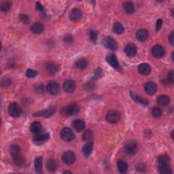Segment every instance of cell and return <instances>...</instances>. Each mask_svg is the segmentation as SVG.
Listing matches in <instances>:
<instances>
[{"label":"cell","instance_id":"1","mask_svg":"<svg viewBox=\"0 0 174 174\" xmlns=\"http://www.w3.org/2000/svg\"><path fill=\"white\" fill-rule=\"evenodd\" d=\"M10 154L16 165L21 166L25 163V158L21 155V149L18 145L14 144L10 147Z\"/></svg>","mask_w":174,"mask_h":174},{"label":"cell","instance_id":"2","mask_svg":"<svg viewBox=\"0 0 174 174\" xmlns=\"http://www.w3.org/2000/svg\"><path fill=\"white\" fill-rule=\"evenodd\" d=\"M79 110H80L79 106L76 104H73L64 107L62 109V111L61 112H62V114L64 116H66V117H71V116L78 114Z\"/></svg>","mask_w":174,"mask_h":174},{"label":"cell","instance_id":"3","mask_svg":"<svg viewBox=\"0 0 174 174\" xmlns=\"http://www.w3.org/2000/svg\"><path fill=\"white\" fill-rule=\"evenodd\" d=\"M121 114L117 110H109L106 114V120L111 124H115L120 121Z\"/></svg>","mask_w":174,"mask_h":174},{"label":"cell","instance_id":"4","mask_svg":"<svg viewBox=\"0 0 174 174\" xmlns=\"http://www.w3.org/2000/svg\"><path fill=\"white\" fill-rule=\"evenodd\" d=\"M8 110L9 114L14 118L19 117L21 114V107L17 103H12V104H10Z\"/></svg>","mask_w":174,"mask_h":174},{"label":"cell","instance_id":"5","mask_svg":"<svg viewBox=\"0 0 174 174\" xmlns=\"http://www.w3.org/2000/svg\"><path fill=\"white\" fill-rule=\"evenodd\" d=\"M60 136L62 140L65 141H70L73 140L75 135H74L73 131L69 128H63L61 131Z\"/></svg>","mask_w":174,"mask_h":174},{"label":"cell","instance_id":"6","mask_svg":"<svg viewBox=\"0 0 174 174\" xmlns=\"http://www.w3.org/2000/svg\"><path fill=\"white\" fill-rule=\"evenodd\" d=\"M125 150L128 155L133 156L137 152L138 146L135 141H129L125 146Z\"/></svg>","mask_w":174,"mask_h":174},{"label":"cell","instance_id":"7","mask_svg":"<svg viewBox=\"0 0 174 174\" xmlns=\"http://www.w3.org/2000/svg\"><path fill=\"white\" fill-rule=\"evenodd\" d=\"M62 160L66 165H72L76 160V155L72 151H67L62 155Z\"/></svg>","mask_w":174,"mask_h":174},{"label":"cell","instance_id":"8","mask_svg":"<svg viewBox=\"0 0 174 174\" xmlns=\"http://www.w3.org/2000/svg\"><path fill=\"white\" fill-rule=\"evenodd\" d=\"M56 112V108L54 106H51L48 109H46V110H42L39 111L35 113L33 116L34 117H43L45 118H49L55 113Z\"/></svg>","mask_w":174,"mask_h":174},{"label":"cell","instance_id":"9","mask_svg":"<svg viewBox=\"0 0 174 174\" xmlns=\"http://www.w3.org/2000/svg\"><path fill=\"white\" fill-rule=\"evenodd\" d=\"M46 90L49 94L52 95H56L59 92L60 87L59 84H58L57 82L51 81L48 84V85L46 86Z\"/></svg>","mask_w":174,"mask_h":174},{"label":"cell","instance_id":"10","mask_svg":"<svg viewBox=\"0 0 174 174\" xmlns=\"http://www.w3.org/2000/svg\"><path fill=\"white\" fill-rule=\"evenodd\" d=\"M104 46L110 50H116L118 48V44L117 41L112 37H107L104 40Z\"/></svg>","mask_w":174,"mask_h":174},{"label":"cell","instance_id":"11","mask_svg":"<svg viewBox=\"0 0 174 174\" xmlns=\"http://www.w3.org/2000/svg\"><path fill=\"white\" fill-rule=\"evenodd\" d=\"M152 54L154 57L159 59V58H162L164 55H165V50L162 46L160 45H155L152 48Z\"/></svg>","mask_w":174,"mask_h":174},{"label":"cell","instance_id":"12","mask_svg":"<svg viewBox=\"0 0 174 174\" xmlns=\"http://www.w3.org/2000/svg\"><path fill=\"white\" fill-rule=\"evenodd\" d=\"M49 137H50V135L48 133H45L44 134H41L39 135H37V136H35L34 140H33V142L36 144V145H42L44 144L45 142H46V141L49 140Z\"/></svg>","mask_w":174,"mask_h":174},{"label":"cell","instance_id":"13","mask_svg":"<svg viewBox=\"0 0 174 174\" xmlns=\"http://www.w3.org/2000/svg\"><path fill=\"white\" fill-rule=\"evenodd\" d=\"M106 61H107L109 65L113 67V68L117 70H120L121 67L116 56L113 55V54H110V55L107 56L106 57Z\"/></svg>","mask_w":174,"mask_h":174},{"label":"cell","instance_id":"14","mask_svg":"<svg viewBox=\"0 0 174 174\" xmlns=\"http://www.w3.org/2000/svg\"><path fill=\"white\" fill-rule=\"evenodd\" d=\"M63 88L65 92L67 93H72L76 89L75 82L72 80H67L63 83Z\"/></svg>","mask_w":174,"mask_h":174},{"label":"cell","instance_id":"15","mask_svg":"<svg viewBox=\"0 0 174 174\" xmlns=\"http://www.w3.org/2000/svg\"><path fill=\"white\" fill-rule=\"evenodd\" d=\"M82 17V12L79 8H73L69 13L70 20L73 21H78Z\"/></svg>","mask_w":174,"mask_h":174},{"label":"cell","instance_id":"16","mask_svg":"<svg viewBox=\"0 0 174 174\" xmlns=\"http://www.w3.org/2000/svg\"><path fill=\"white\" fill-rule=\"evenodd\" d=\"M157 86L153 82H148L145 85V91L146 93L150 95H152L156 92Z\"/></svg>","mask_w":174,"mask_h":174},{"label":"cell","instance_id":"17","mask_svg":"<svg viewBox=\"0 0 174 174\" xmlns=\"http://www.w3.org/2000/svg\"><path fill=\"white\" fill-rule=\"evenodd\" d=\"M125 52L128 57H133L137 53V47L133 44H129L125 48Z\"/></svg>","mask_w":174,"mask_h":174},{"label":"cell","instance_id":"18","mask_svg":"<svg viewBox=\"0 0 174 174\" xmlns=\"http://www.w3.org/2000/svg\"><path fill=\"white\" fill-rule=\"evenodd\" d=\"M93 141H89V142H87L82 148L83 155L86 158L91 155L93 151Z\"/></svg>","mask_w":174,"mask_h":174},{"label":"cell","instance_id":"19","mask_svg":"<svg viewBox=\"0 0 174 174\" xmlns=\"http://www.w3.org/2000/svg\"><path fill=\"white\" fill-rule=\"evenodd\" d=\"M138 72L141 75H148L151 72V67L149 64L148 63H141L138 66Z\"/></svg>","mask_w":174,"mask_h":174},{"label":"cell","instance_id":"20","mask_svg":"<svg viewBox=\"0 0 174 174\" xmlns=\"http://www.w3.org/2000/svg\"><path fill=\"white\" fill-rule=\"evenodd\" d=\"M136 38L140 42L146 41L148 38V31L146 30H145V29L140 30L136 33Z\"/></svg>","mask_w":174,"mask_h":174},{"label":"cell","instance_id":"21","mask_svg":"<svg viewBox=\"0 0 174 174\" xmlns=\"http://www.w3.org/2000/svg\"><path fill=\"white\" fill-rule=\"evenodd\" d=\"M73 127L77 132H80L85 129V122L81 119H77L73 122Z\"/></svg>","mask_w":174,"mask_h":174},{"label":"cell","instance_id":"22","mask_svg":"<svg viewBox=\"0 0 174 174\" xmlns=\"http://www.w3.org/2000/svg\"><path fill=\"white\" fill-rule=\"evenodd\" d=\"M35 169L38 173H41L42 172L43 169V159L41 156L37 157L34 160Z\"/></svg>","mask_w":174,"mask_h":174},{"label":"cell","instance_id":"23","mask_svg":"<svg viewBox=\"0 0 174 174\" xmlns=\"http://www.w3.org/2000/svg\"><path fill=\"white\" fill-rule=\"evenodd\" d=\"M46 166L47 170L51 173L54 172L57 169V164L56 163V161L53 159L48 160Z\"/></svg>","mask_w":174,"mask_h":174},{"label":"cell","instance_id":"24","mask_svg":"<svg viewBox=\"0 0 174 174\" xmlns=\"http://www.w3.org/2000/svg\"><path fill=\"white\" fill-rule=\"evenodd\" d=\"M44 30V25L40 22H35L31 27V31L35 34H40Z\"/></svg>","mask_w":174,"mask_h":174},{"label":"cell","instance_id":"25","mask_svg":"<svg viewBox=\"0 0 174 174\" xmlns=\"http://www.w3.org/2000/svg\"><path fill=\"white\" fill-rule=\"evenodd\" d=\"M117 167L118 172L121 173H125L128 170V165L126 162L122 160H118L117 162Z\"/></svg>","mask_w":174,"mask_h":174},{"label":"cell","instance_id":"26","mask_svg":"<svg viewBox=\"0 0 174 174\" xmlns=\"http://www.w3.org/2000/svg\"><path fill=\"white\" fill-rule=\"evenodd\" d=\"M170 102V98L169 97H168L167 95H160L159 97L157 98V103L160 105L163 106H165L167 105Z\"/></svg>","mask_w":174,"mask_h":174},{"label":"cell","instance_id":"27","mask_svg":"<svg viewBox=\"0 0 174 174\" xmlns=\"http://www.w3.org/2000/svg\"><path fill=\"white\" fill-rule=\"evenodd\" d=\"M130 95L131 97V98L133 99L135 102H137V103H138V104H140L141 105H143L144 106L148 105V101L146 100H145V99L140 97L138 96L137 95H135L134 93L131 92Z\"/></svg>","mask_w":174,"mask_h":174},{"label":"cell","instance_id":"28","mask_svg":"<svg viewBox=\"0 0 174 174\" xmlns=\"http://www.w3.org/2000/svg\"><path fill=\"white\" fill-rule=\"evenodd\" d=\"M46 69L48 73L51 74L56 73L59 71V67L54 63H49L46 65Z\"/></svg>","mask_w":174,"mask_h":174},{"label":"cell","instance_id":"29","mask_svg":"<svg viewBox=\"0 0 174 174\" xmlns=\"http://www.w3.org/2000/svg\"><path fill=\"white\" fill-rule=\"evenodd\" d=\"M30 130L34 133H38L42 130V124L40 122L35 121L31 123L30 127Z\"/></svg>","mask_w":174,"mask_h":174},{"label":"cell","instance_id":"30","mask_svg":"<svg viewBox=\"0 0 174 174\" xmlns=\"http://www.w3.org/2000/svg\"><path fill=\"white\" fill-rule=\"evenodd\" d=\"M82 139L84 141L89 142V141H93V133L91 129H87L85 131L82 135Z\"/></svg>","mask_w":174,"mask_h":174},{"label":"cell","instance_id":"31","mask_svg":"<svg viewBox=\"0 0 174 174\" xmlns=\"http://www.w3.org/2000/svg\"><path fill=\"white\" fill-rule=\"evenodd\" d=\"M159 165H167L170 163V158L167 155H161L157 159Z\"/></svg>","mask_w":174,"mask_h":174},{"label":"cell","instance_id":"32","mask_svg":"<svg viewBox=\"0 0 174 174\" xmlns=\"http://www.w3.org/2000/svg\"><path fill=\"white\" fill-rule=\"evenodd\" d=\"M89 65V62L86 59H80L76 62V67L78 69H85L86 67L88 66Z\"/></svg>","mask_w":174,"mask_h":174},{"label":"cell","instance_id":"33","mask_svg":"<svg viewBox=\"0 0 174 174\" xmlns=\"http://www.w3.org/2000/svg\"><path fill=\"white\" fill-rule=\"evenodd\" d=\"M123 8L125 11L127 12L128 14H132L135 11V8H134V5L133 4V3L127 2H125L123 6Z\"/></svg>","mask_w":174,"mask_h":174},{"label":"cell","instance_id":"34","mask_svg":"<svg viewBox=\"0 0 174 174\" xmlns=\"http://www.w3.org/2000/svg\"><path fill=\"white\" fill-rule=\"evenodd\" d=\"M124 27L120 22H116L113 25V31L117 34H122L124 32Z\"/></svg>","mask_w":174,"mask_h":174},{"label":"cell","instance_id":"35","mask_svg":"<svg viewBox=\"0 0 174 174\" xmlns=\"http://www.w3.org/2000/svg\"><path fill=\"white\" fill-rule=\"evenodd\" d=\"M159 172L161 174H169L172 173V171L171 170L169 165H159Z\"/></svg>","mask_w":174,"mask_h":174},{"label":"cell","instance_id":"36","mask_svg":"<svg viewBox=\"0 0 174 174\" xmlns=\"http://www.w3.org/2000/svg\"><path fill=\"white\" fill-rule=\"evenodd\" d=\"M10 8H11V4L8 2H4L1 4V10L3 12H8Z\"/></svg>","mask_w":174,"mask_h":174},{"label":"cell","instance_id":"37","mask_svg":"<svg viewBox=\"0 0 174 174\" xmlns=\"http://www.w3.org/2000/svg\"><path fill=\"white\" fill-rule=\"evenodd\" d=\"M162 109L160 108H154L152 110V114L154 117L159 118L162 116Z\"/></svg>","mask_w":174,"mask_h":174},{"label":"cell","instance_id":"38","mask_svg":"<svg viewBox=\"0 0 174 174\" xmlns=\"http://www.w3.org/2000/svg\"><path fill=\"white\" fill-rule=\"evenodd\" d=\"M38 75V72L35 70L29 69L27 70L26 72V76L27 77L30 78H34L35 77H36Z\"/></svg>","mask_w":174,"mask_h":174},{"label":"cell","instance_id":"39","mask_svg":"<svg viewBox=\"0 0 174 174\" xmlns=\"http://www.w3.org/2000/svg\"><path fill=\"white\" fill-rule=\"evenodd\" d=\"M97 35H98L97 32L94 30H91V32H90V35H89L90 40H91V41L93 42H95L97 38Z\"/></svg>","mask_w":174,"mask_h":174},{"label":"cell","instance_id":"40","mask_svg":"<svg viewBox=\"0 0 174 174\" xmlns=\"http://www.w3.org/2000/svg\"><path fill=\"white\" fill-rule=\"evenodd\" d=\"M19 18H20L21 21L22 22H23L25 24H28L29 22H30V18L27 15H25V14H19Z\"/></svg>","mask_w":174,"mask_h":174},{"label":"cell","instance_id":"41","mask_svg":"<svg viewBox=\"0 0 174 174\" xmlns=\"http://www.w3.org/2000/svg\"><path fill=\"white\" fill-rule=\"evenodd\" d=\"M167 80L170 83H173L174 81V73L173 70H171L167 75Z\"/></svg>","mask_w":174,"mask_h":174},{"label":"cell","instance_id":"42","mask_svg":"<svg viewBox=\"0 0 174 174\" xmlns=\"http://www.w3.org/2000/svg\"><path fill=\"white\" fill-rule=\"evenodd\" d=\"M63 41L67 44H70L73 42V37L71 35H66L63 38Z\"/></svg>","mask_w":174,"mask_h":174},{"label":"cell","instance_id":"43","mask_svg":"<svg viewBox=\"0 0 174 174\" xmlns=\"http://www.w3.org/2000/svg\"><path fill=\"white\" fill-rule=\"evenodd\" d=\"M162 25H163V21H162V19H158V20L156 21V31H159L160 30V28L161 27H162Z\"/></svg>","mask_w":174,"mask_h":174},{"label":"cell","instance_id":"44","mask_svg":"<svg viewBox=\"0 0 174 174\" xmlns=\"http://www.w3.org/2000/svg\"><path fill=\"white\" fill-rule=\"evenodd\" d=\"M102 75V70L101 68H98L95 71V78H98L99 77H100Z\"/></svg>","mask_w":174,"mask_h":174},{"label":"cell","instance_id":"45","mask_svg":"<svg viewBox=\"0 0 174 174\" xmlns=\"http://www.w3.org/2000/svg\"><path fill=\"white\" fill-rule=\"evenodd\" d=\"M169 42L171 44L173 45V43H174V32L173 31H172V33H171V34L169 35Z\"/></svg>","mask_w":174,"mask_h":174},{"label":"cell","instance_id":"46","mask_svg":"<svg viewBox=\"0 0 174 174\" xmlns=\"http://www.w3.org/2000/svg\"><path fill=\"white\" fill-rule=\"evenodd\" d=\"M36 8H37V9H38V10H39L40 12H43V11H44L43 6H42V5L40 4V3H38V2L36 3Z\"/></svg>","mask_w":174,"mask_h":174},{"label":"cell","instance_id":"47","mask_svg":"<svg viewBox=\"0 0 174 174\" xmlns=\"http://www.w3.org/2000/svg\"><path fill=\"white\" fill-rule=\"evenodd\" d=\"M63 173H72V172H69V171H65V172H63Z\"/></svg>","mask_w":174,"mask_h":174},{"label":"cell","instance_id":"48","mask_svg":"<svg viewBox=\"0 0 174 174\" xmlns=\"http://www.w3.org/2000/svg\"><path fill=\"white\" fill-rule=\"evenodd\" d=\"M173 54H174V53L173 52V53H172V61L174 60V59H173Z\"/></svg>","mask_w":174,"mask_h":174},{"label":"cell","instance_id":"49","mask_svg":"<svg viewBox=\"0 0 174 174\" xmlns=\"http://www.w3.org/2000/svg\"><path fill=\"white\" fill-rule=\"evenodd\" d=\"M171 135H172V137L173 138V131L172 132V134H171Z\"/></svg>","mask_w":174,"mask_h":174}]
</instances>
